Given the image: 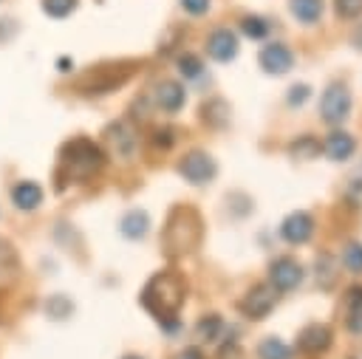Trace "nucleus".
Here are the masks:
<instances>
[{
    "instance_id": "f257e3e1",
    "label": "nucleus",
    "mask_w": 362,
    "mask_h": 359,
    "mask_svg": "<svg viewBox=\"0 0 362 359\" xmlns=\"http://www.w3.org/2000/svg\"><path fill=\"white\" fill-rule=\"evenodd\" d=\"M141 305L158 319L167 322L170 328L175 325V317L187 300V280L178 271H156L144 288H141Z\"/></svg>"
},
{
    "instance_id": "f03ea898",
    "label": "nucleus",
    "mask_w": 362,
    "mask_h": 359,
    "mask_svg": "<svg viewBox=\"0 0 362 359\" xmlns=\"http://www.w3.org/2000/svg\"><path fill=\"white\" fill-rule=\"evenodd\" d=\"M201 237H204V223H201L198 209L184 206V204L173 206V209H170V215H167L164 232H161L164 254H167V257L189 254L192 249H198Z\"/></svg>"
},
{
    "instance_id": "7ed1b4c3",
    "label": "nucleus",
    "mask_w": 362,
    "mask_h": 359,
    "mask_svg": "<svg viewBox=\"0 0 362 359\" xmlns=\"http://www.w3.org/2000/svg\"><path fill=\"white\" fill-rule=\"evenodd\" d=\"M59 167L65 170L68 178L85 181L105 167V153L90 139H71L59 153Z\"/></svg>"
},
{
    "instance_id": "20e7f679",
    "label": "nucleus",
    "mask_w": 362,
    "mask_h": 359,
    "mask_svg": "<svg viewBox=\"0 0 362 359\" xmlns=\"http://www.w3.org/2000/svg\"><path fill=\"white\" fill-rule=\"evenodd\" d=\"M133 73V62H107V65H96L90 68L82 79H79V90L82 93H110L119 85H124Z\"/></svg>"
},
{
    "instance_id": "39448f33",
    "label": "nucleus",
    "mask_w": 362,
    "mask_h": 359,
    "mask_svg": "<svg viewBox=\"0 0 362 359\" xmlns=\"http://www.w3.org/2000/svg\"><path fill=\"white\" fill-rule=\"evenodd\" d=\"M274 302H277V288H274L272 283H257V286H252V288L243 294V300H240V314L249 317V319H266V317L272 314Z\"/></svg>"
},
{
    "instance_id": "423d86ee",
    "label": "nucleus",
    "mask_w": 362,
    "mask_h": 359,
    "mask_svg": "<svg viewBox=\"0 0 362 359\" xmlns=\"http://www.w3.org/2000/svg\"><path fill=\"white\" fill-rule=\"evenodd\" d=\"M348 110H351V90L342 82L328 85L325 93H322V99H320V116H322V122L339 124V122H345Z\"/></svg>"
},
{
    "instance_id": "0eeeda50",
    "label": "nucleus",
    "mask_w": 362,
    "mask_h": 359,
    "mask_svg": "<svg viewBox=\"0 0 362 359\" xmlns=\"http://www.w3.org/2000/svg\"><path fill=\"white\" fill-rule=\"evenodd\" d=\"M178 172H181L189 184L201 187V184H209V181L215 178V161H212V155H206V153H201V150H192V153H187V155L181 158Z\"/></svg>"
},
{
    "instance_id": "6e6552de",
    "label": "nucleus",
    "mask_w": 362,
    "mask_h": 359,
    "mask_svg": "<svg viewBox=\"0 0 362 359\" xmlns=\"http://www.w3.org/2000/svg\"><path fill=\"white\" fill-rule=\"evenodd\" d=\"M269 283L277 291H291V288H297L303 283V266L294 257H277L269 266Z\"/></svg>"
},
{
    "instance_id": "1a4fd4ad",
    "label": "nucleus",
    "mask_w": 362,
    "mask_h": 359,
    "mask_svg": "<svg viewBox=\"0 0 362 359\" xmlns=\"http://www.w3.org/2000/svg\"><path fill=\"white\" fill-rule=\"evenodd\" d=\"M280 235H283L286 243H294V246L308 243L311 235H314V218H311L308 212L297 209V212L286 215V220L280 223Z\"/></svg>"
},
{
    "instance_id": "9d476101",
    "label": "nucleus",
    "mask_w": 362,
    "mask_h": 359,
    "mask_svg": "<svg viewBox=\"0 0 362 359\" xmlns=\"http://www.w3.org/2000/svg\"><path fill=\"white\" fill-rule=\"evenodd\" d=\"M257 59H260V68H263L266 73H274V76L291 71V65H294V54H291V48L283 45V42H269V45H263V51H260Z\"/></svg>"
},
{
    "instance_id": "9b49d317",
    "label": "nucleus",
    "mask_w": 362,
    "mask_h": 359,
    "mask_svg": "<svg viewBox=\"0 0 362 359\" xmlns=\"http://www.w3.org/2000/svg\"><path fill=\"white\" fill-rule=\"evenodd\" d=\"M331 339H334V334H331L328 325L311 322V325H305V328L297 334V348L305 351V353H322V351L331 348Z\"/></svg>"
},
{
    "instance_id": "f8f14e48",
    "label": "nucleus",
    "mask_w": 362,
    "mask_h": 359,
    "mask_svg": "<svg viewBox=\"0 0 362 359\" xmlns=\"http://www.w3.org/2000/svg\"><path fill=\"white\" fill-rule=\"evenodd\" d=\"M206 51H209V57L218 59V62L235 59V54H238V37H235V31H229V28H215V31L209 34V40H206Z\"/></svg>"
},
{
    "instance_id": "ddd939ff",
    "label": "nucleus",
    "mask_w": 362,
    "mask_h": 359,
    "mask_svg": "<svg viewBox=\"0 0 362 359\" xmlns=\"http://www.w3.org/2000/svg\"><path fill=\"white\" fill-rule=\"evenodd\" d=\"M156 105L161 107V110H167V113H178L181 107H184V85H178V82H173V79H167V82H158L156 85Z\"/></svg>"
},
{
    "instance_id": "4468645a",
    "label": "nucleus",
    "mask_w": 362,
    "mask_h": 359,
    "mask_svg": "<svg viewBox=\"0 0 362 359\" xmlns=\"http://www.w3.org/2000/svg\"><path fill=\"white\" fill-rule=\"evenodd\" d=\"M322 150H325V155H328V158H334V161H345V158H351V155H354L356 141H354V136H351V133H345V130H334V133H328V136H325Z\"/></svg>"
},
{
    "instance_id": "2eb2a0df",
    "label": "nucleus",
    "mask_w": 362,
    "mask_h": 359,
    "mask_svg": "<svg viewBox=\"0 0 362 359\" xmlns=\"http://www.w3.org/2000/svg\"><path fill=\"white\" fill-rule=\"evenodd\" d=\"M11 204L23 212H31L42 204V187L34 184V181H20L14 189H11Z\"/></svg>"
},
{
    "instance_id": "dca6fc26",
    "label": "nucleus",
    "mask_w": 362,
    "mask_h": 359,
    "mask_svg": "<svg viewBox=\"0 0 362 359\" xmlns=\"http://www.w3.org/2000/svg\"><path fill=\"white\" fill-rule=\"evenodd\" d=\"M105 136H107V141L113 144V150H116L119 155H130V153H133V147H136V136H133V130H130L124 122L110 124Z\"/></svg>"
},
{
    "instance_id": "f3484780",
    "label": "nucleus",
    "mask_w": 362,
    "mask_h": 359,
    "mask_svg": "<svg viewBox=\"0 0 362 359\" xmlns=\"http://www.w3.org/2000/svg\"><path fill=\"white\" fill-rule=\"evenodd\" d=\"M119 229H122V235H124V237L139 240V237H144V235H147V229H150V218H147V212H144V209H130V212L122 218Z\"/></svg>"
},
{
    "instance_id": "a211bd4d",
    "label": "nucleus",
    "mask_w": 362,
    "mask_h": 359,
    "mask_svg": "<svg viewBox=\"0 0 362 359\" xmlns=\"http://www.w3.org/2000/svg\"><path fill=\"white\" fill-rule=\"evenodd\" d=\"M201 119L212 127H223L229 122V105L223 99H209L204 107H201Z\"/></svg>"
},
{
    "instance_id": "6ab92c4d",
    "label": "nucleus",
    "mask_w": 362,
    "mask_h": 359,
    "mask_svg": "<svg viewBox=\"0 0 362 359\" xmlns=\"http://www.w3.org/2000/svg\"><path fill=\"white\" fill-rule=\"evenodd\" d=\"M288 6L300 23H317L322 14V0H291Z\"/></svg>"
},
{
    "instance_id": "aec40b11",
    "label": "nucleus",
    "mask_w": 362,
    "mask_h": 359,
    "mask_svg": "<svg viewBox=\"0 0 362 359\" xmlns=\"http://www.w3.org/2000/svg\"><path fill=\"white\" fill-rule=\"evenodd\" d=\"M257 356L260 359H291V348L277 336H266L257 348Z\"/></svg>"
},
{
    "instance_id": "412c9836",
    "label": "nucleus",
    "mask_w": 362,
    "mask_h": 359,
    "mask_svg": "<svg viewBox=\"0 0 362 359\" xmlns=\"http://www.w3.org/2000/svg\"><path fill=\"white\" fill-rule=\"evenodd\" d=\"M221 328H223V319H221L218 314H209V317H201V319H198V325H195V336L204 339V342H212V339H218Z\"/></svg>"
},
{
    "instance_id": "4be33fe9",
    "label": "nucleus",
    "mask_w": 362,
    "mask_h": 359,
    "mask_svg": "<svg viewBox=\"0 0 362 359\" xmlns=\"http://www.w3.org/2000/svg\"><path fill=\"white\" fill-rule=\"evenodd\" d=\"M288 153H291V158H314L317 153H320V141L314 139V136H300L297 141H291L288 144Z\"/></svg>"
},
{
    "instance_id": "5701e85b",
    "label": "nucleus",
    "mask_w": 362,
    "mask_h": 359,
    "mask_svg": "<svg viewBox=\"0 0 362 359\" xmlns=\"http://www.w3.org/2000/svg\"><path fill=\"white\" fill-rule=\"evenodd\" d=\"M71 311H74V305L62 294H54V297L45 300V314L54 317V319H65V317H71Z\"/></svg>"
},
{
    "instance_id": "b1692460",
    "label": "nucleus",
    "mask_w": 362,
    "mask_h": 359,
    "mask_svg": "<svg viewBox=\"0 0 362 359\" xmlns=\"http://www.w3.org/2000/svg\"><path fill=\"white\" fill-rule=\"evenodd\" d=\"M240 28H243V34L252 37V40H260V37L269 34V23H266L263 17H257V14H246V17L240 20Z\"/></svg>"
},
{
    "instance_id": "393cba45",
    "label": "nucleus",
    "mask_w": 362,
    "mask_h": 359,
    "mask_svg": "<svg viewBox=\"0 0 362 359\" xmlns=\"http://www.w3.org/2000/svg\"><path fill=\"white\" fill-rule=\"evenodd\" d=\"M76 3L79 0H42V11L48 14V17H68L74 8H76Z\"/></svg>"
},
{
    "instance_id": "a878e982",
    "label": "nucleus",
    "mask_w": 362,
    "mask_h": 359,
    "mask_svg": "<svg viewBox=\"0 0 362 359\" xmlns=\"http://www.w3.org/2000/svg\"><path fill=\"white\" fill-rule=\"evenodd\" d=\"M201 59L195 57V54H181L178 57V71H181V76H187V79H195V76H201Z\"/></svg>"
},
{
    "instance_id": "bb28decb",
    "label": "nucleus",
    "mask_w": 362,
    "mask_h": 359,
    "mask_svg": "<svg viewBox=\"0 0 362 359\" xmlns=\"http://www.w3.org/2000/svg\"><path fill=\"white\" fill-rule=\"evenodd\" d=\"M342 263L354 271V274H362V243H351L342 254Z\"/></svg>"
},
{
    "instance_id": "cd10ccee",
    "label": "nucleus",
    "mask_w": 362,
    "mask_h": 359,
    "mask_svg": "<svg viewBox=\"0 0 362 359\" xmlns=\"http://www.w3.org/2000/svg\"><path fill=\"white\" fill-rule=\"evenodd\" d=\"M334 8H337L339 17L354 20V17L362 14V0H334Z\"/></svg>"
},
{
    "instance_id": "c85d7f7f",
    "label": "nucleus",
    "mask_w": 362,
    "mask_h": 359,
    "mask_svg": "<svg viewBox=\"0 0 362 359\" xmlns=\"http://www.w3.org/2000/svg\"><path fill=\"white\" fill-rule=\"evenodd\" d=\"M305 99H308V85H294V88L288 90V105H291V107L303 105Z\"/></svg>"
},
{
    "instance_id": "c756f323",
    "label": "nucleus",
    "mask_w": 362,
    "mask_h": 359,
    "mask_svg": "<svg viewBox=\"0 0 362 359\" xmlns=\"http://www.w3.org/2000/svg\"><path fill=\"white\" fill-rule=\"evenodd\" d=\"M173 141H175V136H173V130H170V127L156 130V139H153V144H156V147H164V150H167Z\"/></svg>"
},
{
    "instance_id": "7c9ffc66",
    "label": "nucleus",
    "mask_w": 362,
    "mask_h": 359,
    "mask_svg": "<svg viewBox=\"0 0 362 359\" xmlns=\"http://www.w3.org/2000/svg\"><path fill=\"white\" fill-rule=\"evenodd\" d=\"M181 6H184V11H189V14H204V11H209V0H181Z\"/></svg>"
},
{
    "instance_id": "2f4dec72",
    "label": "nucleus",
    "mask_w": 362,
    "mask_h": 359,
    "mask_svg": "<svg viewBox=\"0 0 362 359\" xmlns=\"http://www.w3.org/2000/svg\"><path fill=\"white\" fill-rule=\"evenodd\" d=\"M348 328H351L354 334H362V308H351V314H348Z\"/></svg>"
},
{
    "instance_id": "473e14b6",
    "label": "nucleus",
    "mask_w": 362,
    "mask_h": 359,
    "mask_svg": "<svg viewBox=\"0 0 362 359\" xmlns=\"http://www.w3.org/2000/svg\"><path fill=\"white\" fill-rule=\"evenodd\" d=\"M348 308H362V286H354L348 291Z\"/></svg>"
},
{
    "instance_id": "72a5a7b5",
    "label": "nucleus",
    "mask_w": 362,
    "mask_h": 359,
    "mask_svg": "<svg viewBox=\"0 0 362 359\" xmlns=\"http://www.w3.org/2000/svg\"><path fill=\"white\" fill-rule=\"evenodd\" d=\"M175 359H204V353H201V348H184Z\"/></svg>"
},
{
    "instance_id": "f704fd0d",
    "label": "nucleus",
    "mask_w": 362,
    "mask_h": 359,
    "mask_svg": "<svg viewBox=\"0 0 362 359\" xmlns=\"http://www.w3.org/2000/svg\"><path fill=\"white\" fill-rule=\"evenodd\" d=\"M124 359H141V356H124Z\"/></svg>"
}]
</instances>
